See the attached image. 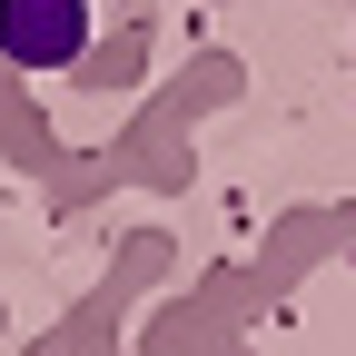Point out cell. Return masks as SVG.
<instances>
[{"label": "cell", "mask_w": 356, "mask_h": 356, "mask_svg": "<svg viewBox=\"0 0 356 356\" xmlns=\"http://www.w3.org/2000/svg\"><path fill=\"white\" fill-rule=\"evenodd\" d=\"M89 0H0V60L20 70H70L89 60Z\"/></svg>", "instance_id": "6da1fadb"}]
</instances>
